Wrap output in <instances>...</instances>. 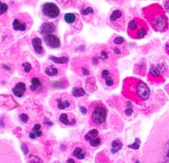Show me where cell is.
I'll return each mask as SVG.
<instances>
[{"label": "cell", "instance_id": "14", "mask_svg": "<svg viewBox=\"0 0 169 163\" xmlns=\"http://www.w3.org/2000/svg\"><path fill=\"white\" fill-rule=\"evenodd\" d=\"M28 27L29 25L26 22H22L19 19H16L13 22V28L17 31H25Z\"/></svg>", "mask_w": 169, "mask_h": 163}, {"label": "cell", "instance_id": "17", "mask_svg": "<svg viewBox=\"0 0 169 163\" xmlns=\"http://www.w3.org/2000/svg\"><path fill=\"white\" fill-rule=\"evenodd\" d=\"M32 44H33V47H34V50L36 51V53L42 54L44 53V49L43 47H42V40L40 38H34L32 40Z\"/></svg>", "mask_w": 169, "mask_h": 163}, {"label": "cell", "instance_id": "20", "mask_svg": "<svg viewBox=\"0 0 169 163\" xmlns=\"http://www.w3.org/2000/svg\"><path fill=\"white\" fill-rule=\"evenodd\" d=\"M49 59L51 61H53L54 63H57V64H65V63H67L69 61L68 57H55V56H50Z\"/></svg>", "mask_w": 169, "mask_h": 163}, {"label": "cell", "instance_id": "3", "mask_svg": "<svg viewBox=\"0 0 169 163\" xmlns=\"http://www.w3.org/2000/svg\"><path fill=\"white\" fill-rule=\"evenodd\" d=\"M145 17L156 31L163 32L168 26L167 19L162 8L158 4L152 5L144 10Z\"/></svg>", "mask_w": 169, "mask_h": 163}, {"label": "cell", "instance_id": "38", "mask_svg": "<svg viewBox=\"0 0 169 163\" xmlns=\"http://www.w3.org/2000/svg\"><path fill=\"white\" fill-rule=\"evenodd\" d=\"M30 137H31V138H35V137H36V135H35L34 133H33V132H31V133H30Z\"/></svg>", "mask_w": 169, "mask_h": 163}, {"label": "cell", "instance_id": "10", "mask_svg": "<svg viewBox=\"0 0 169 163\" xmlns=\"http://www.w3.org/2000/svg\"><path fill=\"white\" fill-rule=\"evenodd\" d=\"M44 41L51 48H58L60 46V40L56 35H53V34L45 35Z\"/></svg>", "mask_w": 169, "mask_h": 163}, {"label": "cell", "instance_id": "5", "mask_svg": "<svg viewBox=\"0 0 169 163\" xmlns=\"http://www.w3.org/2000/svg\"><path fill=\"white\" fill-rule=\"evenodd\" d=\"M0 163H22L11 142L0 140Z\"/></svg>", "mask_w": 169, "mask_h": 163}, {"label": "cell", "instance_id": "31", "mask_svg": "<svg viewBox=\"0 0 169 163\" xmlns=\"http://www.w3.org/2000/svg\"><path fill=\"white\" fill-rule=\"evenodd\" d=\"M124 39L122 37H117L114 39V41H113V43L115 44H123L124 43Z\"/></svg>", "mask_w": 169, "mask_h": 163}, {"label": "cell", "instance_id": "11", "mask_svg": "<svg viewBox=\"0 0 169 163\" xmlns=\"http://www.w3.org/2000/svg\"><path fill=\"white\" fill-rule=\"evenodd\" d=\"M59 121L65 126H74L75 123V118L69 113H62L59 116Z\"/></svg>", "mask_w": 169, "mask_h": 163}, {"label": "cell", "instance_id": "1", "mask_svg": "<svg viewBox=\"0 0 169 163\" xmlns=\"http://www.w3.org/2000/svg\"><path fill=\"white\" fill-rule=\"evenodd\" d=\"M142 163H169V111L154 123L143 147Z\"/></svg>", "mask_w": 169, "mask_h": 163}, {"label": "cell", "instance_id": "29", "mask_svg": "<svg viewBox=\"0 0 169 163\" xmlns=\"http://www.w3.org/2000/svg\"><path fill=\"white\" fill-rule=\"evenodd\" d=\"M7 10H8V5H6L5 3H2L0 1V16L2 14H4L5 12H7Z\"/></svg>", "mask_w": 169, "mask_h": 163}, {"label": "cell", "instance_id": "30", "mask_svg": "<svg viewBox=\"0 0 169 163\" xmlns=\"http://www.w3.org/2000/svg\"><path fill=\"white\" fill-rule=\"evenodd\" d=\"M93 13H94V10L90 7H87L86 9H84V10L81 11V14H82L83 16H87V15H90V14H93Z\"/></svg>", "mask_w": 169, "mask_h": 163}, {"label": "cell", "instance_id": "9", "mask_svg": "<svg viewBox=\"0 0 169 163\" xmlns=\"http://www.w3.org/2000/svg\"><path fill=\"white\" fill-rule=\"evenodd\" d=\"M43 13L45 16H47L49 19H55L60 15V10L54 3H45L43 5Z\"/></svg>", "mask_w": 169, "mask_h": 163}, {"label": "cell", "instance_id": "34", "mask_svg": "<svg viewBox=\"0 0 169 163\" xmlns=\"http://www.w3.org/2000/svg\"><path fill=\"white\" fill-rule=\"evenodd\" d=\"M81 71H82V74H84V75H88L89 74V71L87 70V69H85V68L81 69Z\"/></svg>", "mask_w": 169, "mask_h": 163}, {"label": "cell", "instance_id": "15", "mask_svg": "<svg viewBox=\"0 0 169 163\" xmlns=\"http://www.w3.org/2000/svg\"><path fill=\"white\" fill-rule=\"evenodd\" d=\"M54 31H55V25H54L53 23H50V22L44 23L43 25L41 26V29H40V32L44 35L52 34Z\"/></svg>", "mask_w": 169, "mask_h": 163}, {"label": "cell", "instance_id": "26", "mask_svg": "<svg viewBox=\"0 0 169 163\" xmlns=\"http://www.w3.org/2000/svg\"><path fill=\"white\" fill-rule=\"evenodd\" d=\"M88 142H89L90 146L93 147V148H96V147H98L101 145L102 140L99 137H96V138H93V139H91V140H89Z\"/></svg>", "mask_w": 169, "mask_h": 163}, {"label": "cell", "instance_id": "32", "mask_svg": "<svg viewBox=\"0 0 169 163\" xmlns=\"http://www.w3.org/2000/svg\"><path fill=\"white\" fill-rule=\"evenodd\" d=\"M19 119H20V121H22L23 123H26L27 121H28V116H27L26 114H20Z\"/></svg>", "mask_w": 169, "mask_h": 163}, {"label": "cell", "instance_id": "16", "mask_svg": "<svg viewBox=\"0 0 169 163\" xmlns=\"http://www.w3.org/2000/svg\"><path fill=\"white\" fill-rule=\"evenodd\" d=\"M43 88V82L39 77H33L31 79V86H30V90L32 92L38 91Z\"/></svg>", "mask_w": 169, "mask_h": 163}, {"label": "cell", "instance_id": "18", "mask_svg": "<svg viewBox=\"0 0 169 163\" xmlns=\"http://www.w3.org/2000/svg\"><path fill=\"white\" fill-rule=\"evenodd\" d=\"M122 17H123V12L120 11V10H115V11H113L112 13H111L109 20L113 24H116V22H118L119 19H122Z\"/></svg>", "mask_w": 169, "mask_h": 163}, {"label": "cell", "instance_id": "12", "mask_svg": "<svg viewBox=\"0 0 169 163\" xmlns=\"http://www.w3.org/2000/svg\"><path fill=\"white\" fill-rule=\"evenodd\" d=\"M72 155L74 156L75 158L77 159H84L86 156V150L85 148L83 146H79V145H77V146L74 147V149L72 150Z\"/></svg>", "mask_w": 169, "mask_h": 163}, {"label": "cell", "instance_id": "22", "mask_svg": "<svg viewBox=\"0 0 169 163\" xmlns=\"http://www.w3.org/2000/svg\"><path fill=\"white\" fill-rule=\"evenodd\" d=\"M85 95V91H84L83 88H78V87H75V88L72 89V96L74 98H79V96H82Z\"/></svg>", "mask_w": 169, "mask_h": 163}, {"label": "cell", "instance_id": "4", "mask_svg": "<svg viewBox=\"0 0 169 163\" xmlns=\"http://www.w3.org/2000/svg\"><path fill=\"white\" fill-rule=\"evenodd\" d=\"M107 108L101 101L94 102L91 107V115H90V123L97 128H104L106 123Z\"/></svg>", "mask_w": 169, "mask_h": 163}, {"label": "cell", "instance_id": "33", "mask_svg": "<svg viewBox=\"0 0 169 163\" xmlns=\"http://www.w3.org/2000/svg\"><path fill=\"white\" fill-rule=\"evenodd\" d=\"M164 8L167 12H169V0H164Z\"/></svg>", "mask_w": 169, "mask_h": 163}, {"label": "cell", "instance_id": "35", "mask_svg": "<svg viewBox=\"0 0 169 163\" xmlns=\"http://www.w3.org/2000/svg\"><path fill=\"white\" fill-rule=\"evenodd\" d=\"M22 151H23V153H28V149H27V147H26V145H22Z\"/></svg>", "mask_w": 169, "mask_h": 163}, {"label": "cell", "instance_id": "36", "mask_svg": "<svg viewBox=\"0 0 169 163\" xmlns=\"http://www.w3.org/2000/svg\"><path fill=\"white\" fill-rule=\"evenodd\" d=\"M67 163H77V162H75L72 158H69L67 160Z\"/></svg>", "mask_w": 169, "mask_h": 163}, {"label": "cell", "instance_id": "37", "mask_svg": "<svg viewBox=\"0 0 169 163\" xmlns=\"http://www.w3.org/2000/svg\"><path fill=\"white\" fill-rule=\"evenodd\" d=\"M114 52H115L116 54H120L121 53V51H120V49H118V48H114Z\"/></svg>", "mask_w": 169, "mask_h": 163}, {"label": "cell", "instance_id": "23", "mask_svg": "<svg viewBox=\"0 0 169 163\" xmlns=\"http://www.w3.org/2000/svg\"><path fill=\"white\" fill-rule=\"evenodd\" d=\"M98 135H99V131H98V129H92L91 131H89L88 133H87L85 135V140L86 141H89V140H91L93 139V138H96V137H98Z\"/></svg>", "mask_w": 169, "mask_h": 163}, {"label": "cell", "instance_id": "27", "mask_svg": "<svg viewBox=\"0 0 169 163\" xmlns=\"http://www.w3.org/2000/svg\"><path fill=\"white\" fill-rule=\"evenodd\" d=\"M33 133H34L36 136H42V131H41V125L37 123L34 128H33Z\"/></svg>", "mask_w": 169, "mask_h": 163}, {"label": "cell", "instance_id": "25", "mask_svg": "<svg viewBox=\"0 0 169 163\" xmlns=\"http://www.w3.org/2000/svg\"><path fill=\"white\" fill-rule=\"evenodd\" d=\"M122 143L119 141V140H115V141H113L112 142V153H116V152H118L119 150L122 149Z\"/></svg>", "mask_w": 169, "mask_h": 163}, {"label": "cell", "instance_id": "13", "mask_svg": "<svg viewBox=\"0 0 169 163\" xmlns=\"http://www.w3.org/2000/svg\"><path fill=\"white\" fill-rule=\"evenodd\" d=\"M25 91H26V85L23 82H19L13 88L14 95L17 96V98H22Z\"/></svg>", "mask_w": 169, "mask_h": 163}, {"label": "cell", "instance_id": "21", "mask_svg": "<svg viewBox=\"0 0 169 163\" xmlns=\"http://www.w3.org/2000/svg\"><path fill=\"white\" fill-rule=\"evenodd\" d=\"M64 19L65 22L69 23V24H72L75 22V19H77V16H75L74 14H72V13H68L66 14L64 16Z\"/></svg>", "mask_w": 169, "mask_h": 163}, {"label": "cell", "instance_id": "24", "mask_svg": "<svg viewBox=\"0 0 169 163\" xmlns=\"http://www.w3.org/2000/svg\"><path fill=\"white\" fill-rule=\"evenodd\" d=\"M46 74L49 75V76H55V75L58 74V70L54 68L53 66H49L46 69Z\"/></svg>", "mask_w": 169, "mask_h": 163}, {"label": "cell", "instance_id": "8", "mask_svg": "<svg viewBox=\"0 0 169 163\" xmlns=\"http://www.w3.org/2000/svg\"><path fill=\"white\" fill-rule=\"evenodd\" d=\"M99 80L106 88H112L117 85V75L108 69H104L99 74Z\"/></svg>", "mask_w": 169, "mask_h": 163}, {"label": "cell", "instance_id": "6", "mask_svg": "<svg viewBox=\"0 0 169 163\" xmlns=\"http://www.w3.org/2000/svg\"><path fill=\"white\" fill-rule=\"evenodd\" d=\"M148 32V26L145 22L139 19L131 20L128 26V34L132 39H142Z\"/></svg>", "mask_w": 169, "mask_h": 163}, {"label": "cell", "instance_id": "7", "mask_svg": "<svg viewBox=\"0 0 169 163\" xmlns=\"http://www.w3.org/2000/svg\"><path fill=\"white\" fill-rule=\"evenodd\" d=\"M51 106L58 110H64V109H72L74 106V101L72 96L69 94L62 93L58 94L52 96L50 101Z\"/></svg>", "mask_w": 169, "mask_h": 163}, {"label": "cell", "instance_id": "2", "mask_svg": "<svg viewBox=\"0 0 169 163\" xmlns=\"http://www.w3.org/2000/svg\"><path fill=\"white\" fill-rule=\"evenodd\" d=\"M124 94L138 101H147L151 92L147 84L142 80L135 78H128L124 83Z\"/></svg>", "mask_w": 169, "mask_h": 163}, {"label": "cell", "instance_id": "19", "mask_svg": "<svg viewBox=\"0 0 169 163\" xmlns=\"http://www.w3.org/2000/svg\"><path fill=\"white\" fill-rule=\"evenodd\" d=\"M150 78H153L154 80L161 79V72L158 67H152L150 71Z\"/></svg>", "mask_w": 169, "mask_h": 163}, {"label": "cell", "instance_id": "28", "mask_svg": "<svg viewBox=\"0 0 169 163\" xmlns=\"http://www.w3.org/2000/svg\"><path fill=\"white\" fill-rule=\"evenodd\" d=\"M22 69H23V71L24 72H26V74H28V72L31 71L32 70V67H31V64L30 63H23L22 64Z\"/></svg>", "mask_w": 169, "mask_h": 163}]
</instances>
